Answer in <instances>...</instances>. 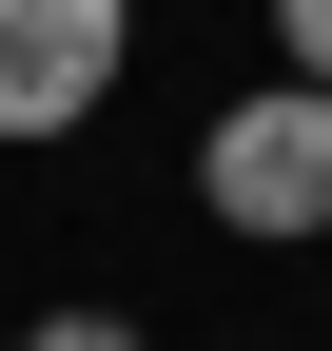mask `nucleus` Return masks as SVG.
<instances>
[{"instance_id":"obj_3","label":"nucleus","mask_w":332,"mask_h":351,"mask_svg":"<svg viewBox=\"0 0 332 351\" xmlns=\"http://www.w3.org/2000/svg\"><path fill=\"white\" fill-rule=\"evenodd\" d=\"M274 78H313V98H332V0H274Z\"/></svg>"},{"instance_id":"obj_2","label":"nucleus","mask_w":332,"mask_h":351,"mask_svg":"<svg viewBox=\"0 0 332 351\" xmlns=\"http://www.w3.org/2000/svg\"><path fill=\"white\" fill-rule=\"evenodd\" d=\"M137 78V0H0V137H78Z\"/></svg>"},{"instance_id":"obj_4","label":"nucleus","mask_w":332,"mask_h":351,"mask_svg":"<svg viewBox=\"0 0 332 351\" xmlns=\"http://www.w3.org/2000/svg\"><path fill=\"white\" fill-rule=\"evenodd\" d=\"M20 351H137V313H39Z\"/></svg>"},{"instance_id":"obj_5","label":"nucleus","mask_w":332,"mask_h":351,"mask_svg":"<svg viewBox=\"0 0 332 351\" xmlns=\"http://www.w3.org/2000/svg\"><path fill=\"white\" fill-rule=\"evenodd\" d=\"M0 351H20V332H0Z\"/></svg>"},{"instance_id":"obj_1","label":"nucleus","mask_w":332,"mask_h":351,"mask_svg":"<svg viewBox=\"0 0 332 351\" xmlns=\"http://www.w3.org/2000/svg\"><path fill=\"white\" fill-rule=\"evenodd\" d=\"M195 215L254 234V254H313L332 234V98L313 78H274V98H235L215 137H195Z\"/></svg>"}]
</instances>
